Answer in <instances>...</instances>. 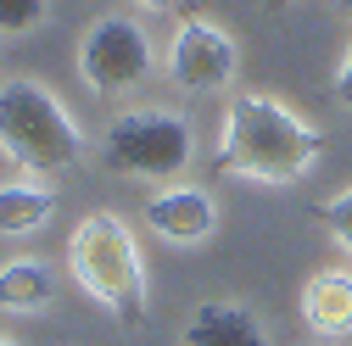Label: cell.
<instances>
[{
	"instance_id": "cell-1",
	"label": "cell",
	"mask_w": 352,
	"mask_h": 346,
	"mask_svg": "<svg viewBox=\"0 0 352 346\" xmlns=\"http://www.w3.org/2000/svg\"><path fill=\"white\" fill-rule=\"evenodd\" d=\"M324 151V135L307 117H296L280 95H257V90H241L230 106H224V128H218V151H212V168L230 173V179H246V185H302L314 173Z\"/></svg>"
},
{
	"instance_id": "cell-2",
	"label": "cell",
	"mask_w": 352,
	"mask_h": 346,
	"mask_svg": "<svg viewBox=\"0 0 352 346\" xmlns=\"http://www.w3.org/2000/svg\"><path fill=\"white\" fill-rule=\"evenodd\" d=\"M67 268H73V285L107 308L118 324H146L151 313V285H146V257H140V240L118 212H90L78 218L73 240H67Z\"/></svg>"
},
{
	"instance_id": "cell-3",
	"label": "cell",
	"mask_w": 352,
	"mask_h": 346,
	"mask_svg": "<svg viewBox=\"0 0 352 346\" xmlns=\"http://www.w3.org/2000/svg\"><path fill=\"white\" fill-rule=\"evenodd\" d=\"M0 151L28 179H45V173H62L84 157V128L45 84L12 78L0 84Z\"/></svg>"
},
{
	"instance_id": "cell-4",
	"label": "cell",
	"mask_w": 352,
	"mask_h": 346,
	"mask_svg": "<svg viewBox=\"0 0 352 346\" xmlns=\"http://www.w3.org/2000/svg\"><path fill=\"white\" fill-rule=\"evenodd\" d=\"M101 157L112 173L173 185L196 162V128H190V117L168 112V106H135V112H118L107 123Z\"/></svg>"
},
{
	"instance_id": "cell-5",
	"label": "cell",
	"mask_w": 352,
	"mask_h": 346,
	"mask_svg": "<svg viewBox=\"0 0 352 346\" xmlns=\"http://www.w3.org/2000/svg\"><path fill=\"white\" fill-rule=\"evenodd\" d=\"M151 73V39L135 17H101L78 39V78L96 95H123Z\"/></svg>"
},
{
	"instance_id": "cell-6",
	"label": "cell",
	"mask_w": 352,
	"mask_h": 346,
	"mask_svg": "<svg viewBox=\"0 0 352 346\" xmlns=\"http://www.w3.org/2000/svg\"><path fill=\"white\" fill-rule=\"evenodd\" d=\"M235 67H241V51L235 39L207 23V17H185L179 34L168 45V78L190 95H212V90H230L235 84Z\"/></svg>"
},
{
	"instance_id": "cell-7",
	"label": "cell",
	"mask_w": 352,
	"mask_h": 346,
	"mask_svg": "<svg viewBox=\"0 0 352 346\" xmlns=\"http://www.w3.org/2000/svg\"><path fill=\"white\" fill-rule=\"evenodd\" d=\"M146 229L157 235V240H168V246H201V240H212V229H218V201H212V190H201V185H162L157 196H146Z\"/></svg>"
},
{
	"instance_id": "cell-8",
	"label": "cell",
	"mask_w": 352,
	"mask_h": 346,
	"mask_svg": "<svg viewBox=\"0 0 352 346\" xmlns=\"http://www.w3.org/2000/svg\"><path fill=\"white\" fill-rule=\"evenodd\" d=\"M185 346H274V335L241 301H201L185 319Z\"/></svg>"
},
{
	"instance_id": "cell-9",
	"label": "cell",
	"mask_w": 352,
	"mask_h": 346,
	"mask_svg": "<svg viewBox=\"0 0 352 346\" xmlns=\"http://www.w3.org/2000/svg\"><path fill=\"white\" fill-rule=\"evenodd\" d=\"M302 324L319 341L352 335V268H319L302 285Z\"/></svg>"
},
{
	"instance_id": "cell-10",
	"label": "cell",
	"mask_w": 352,
	"mask_h": 346,
	"mask_svg": "<svg viewBox=\"0 0 352 346\" xmlns=\"http://www.w3.org/2000/svg\"><path fill=\"white\" fill-rule=\"evenodd\" d=\"M56 218V190L45 179H12L0 185V235H34Z\"/></svg>"
},
{
	"instance_id": "cell-11",
	"label": "cell",
	"mask_w": 352,
	"mask_h": 346,
	"mask_svg": "<svg viewBox=\"0 0 352 346\" xmlns=\"http://www.w3.org/2000/svg\"><path fill=\"white\" fill-rule=\"evenodd\" d=\"M56 301V274L39 257H17L0 268V313H39Z\"/></svg>"
},
{
	"instance_id": "cell-12",
	"label": "cell",
	"mask_w": 352,
	"mask_h": 346,
	"mask_svg": "<svg viewBox=\"0 0 352 346\" xmlns=\"http://www.w3.org/2000/svg\"><path fill=\"white\" fill-rule=\"evenodd\" d=\"M319 224H324V229H330V240L352 257V185H346V190H336V196L319 207Z\"/></svg>"
},
{
	"instance_id": "cell-13",
	"label": "cell",
	"mask_w": 352,
	"mask_h": 346,
	"mask_svg": "<svg viewBox=\"0 0 352 346\" xmlns=\"http://www.w3.org/2000/svg\"><path fill=\"white\" fill-rule=\"evenodd\" d=\"M45 23V0H0V34H28Z\"/></svg>"
},
{
	"instance_id": "cell-14",
	"label": "cell",
	"mask_w": 352,
	"mask_h": 346,
	"mask_svg": "<svg viewBox=\"0 0 352 346\" xmlns=\"http://www.w3.org/2000/svg\"><path fill=\"white\" fill-rule=\"evenodd\" d=\"M336 101L341 106H352V51L341 56V67H336Z\"/></svg>"
},
{
	"instance_id": "cell-15",
	"label": "cell",
	"mask_w": 352,
	"mask_h": 346,
	"mask_svg": "<svg viewBox=\"0 0 352 346\" xmlns=\"http://www.w3.org/2000/svg\"><path fill=\"white\" fill-rule=\"evenodd\" d=\"M135 6H146V12H173V6H185V0H135Z\"/></svg>"
},
{
	"instance_id": "cell-16",
	"label": "cell",
	"mask_w": 352,
	"mask_h": 346,
	"mask_svg": "<svg viewBox=\"0 0 352 346\" xmlns=\"http://www.w3.org/2000/svg\"><path fill=\"white\" fill-rule=\"evenodd\" d=\"M263 6H269V12H285V6H291V0H263Z\"/></svg>"
},
{
	"instance_id": "cell-17",
	"label": "cell",
	"mask_w": 352,
	"mask_h": 346,
	"mask_svg": "<svg viewBox=\"0 0 352 346\" xmlns=\"http://www.w3.org/2000/svg\"><path fill=\"white\" fill-rule=\"evenodd\" d=\"M336 12H341V17H352V0H336Z\"/></svg>"
},
{
	"instance_id": "cell-18",
	"label": "cell",
	"mask_w": 352,
	"mask_h": 346,
	"mask_svg": "<svg viewBox=\"0 0 352 346\" xmlns=\"http://www.w3.org/2000/svg\"><path fill=\"white\" fill-rule=\"evenodd\" d=\"M307 346H336V341H307Z\"/></svg>"
},
{
	"instance_id": "cell-19",
	"label": "cell",
	"mask_w": 352,
	"mask_h": 346,
	"mask_svg": "<svg viewBox=\"0 0 352 346\" xmlns=\"http://www.w3.org/2000/svg\"><path fill=\"white\" fill-rule=\"evenodd\" d=\"M0 346H12V341H6V335H0Z\"/></svg>"
}]
</instances>
